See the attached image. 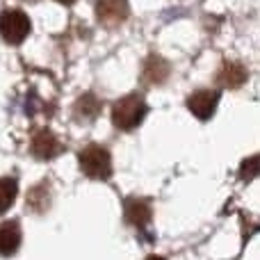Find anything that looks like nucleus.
Masks as SVG:
<instances>
[{"mask_svg": "<svg viewBox=\"0 0 260 260\" xmlns=\"http://www.w3.org/2000/svg\"><path fill=\"white\" fill-rule=\"evenodd\" d=\"M78 162H80V169L87 178L94 180H108L112 176V157L110 151L101 144H89L78 153Z\"/></svg>", "mask_w": 260, "mask_h": 260, "instance_id": "nucleus-1", "label": "nucleus"}, {"mask_svg": "<svg viewBox=\"0 0 260 260\" xmlns=\"http://www.w3.org/2000/svg\"><path fill=\"white\" fill-rule=\"evenodd\" d=\"M146 117V103L142 96L128 94L123 99H119L112 108V123L119 130H133Z\"/></svg>", "mask_w": 260, "mask_h": 260, "instance_id": "nucleus-2", "label": "nucleus"}, {"mask_svg": "<svg viewBox=\"0 0 260 260\" xmlns=\"http://www.w3.org/2000/svg\"><path fill=\"white\" fill-rule=\"evenodd\" d=\"M30 30L32 23L27 18V14L21 12V9H5L0 14V35H3V39L7 44L12 46L23 44L27 39V35H30Z\"/></svg>", "mask_w": 260, "mask_h": 260, "instance_id": "nucleus-3", "label": "nucleus"}, {"mask_svg": "<svg viewBox=\"0 0 260 260\" xmlns=\"http://www.w3.org/2000/svg\"><path fill=\"white\" fill-rule=\"evenodd\" d=\"M128 0H96V18L110 27L123 23L128 18Z\"/></svg>", "mask_w": 260, "mask_h": 260, "instance_id": "nucleus-4", "label": "nucleus"}, {"mask_svg": "<svg viewBox=\"0 0 260 260\" xmlns=\"http://www.w3.org/2000/svg\"><path fill=\"white\" fill-rule=\"evenodd\" d=\"M217 101H219V94H217V91L199 89L187 99V108L197 119L208 121V119L215 114V110H217Z\"/></svg>", "mask_w": 260, "mask_h": 260, "instance_id": "nucleus-5", "label": "nucleus"}, {"mask_svg": "<svg viewBox=\"0 0 260 260\" xmlns=\"http://www.w3.org/2000/svg\"><path fill=\"white\" fill-rule=\"evenodd\" d=\"M30 148L39 160H53V157H57L59 153H62V144L55 137V133H50L48 128L37 130L35 137H32Z\"/></svg>", "mask_w": 260, "mask_h": 260, "instance_id": "nucleus-6", "label": "nucleus"}, {"mask_svg": "<svg viewBox=\"0 0 260 260\" xmlns=\"http://www.w3.org/2000/svg\"><path fill=\"white\" fill-rule=\"evenodd\" d=\"M123 217H126L128 224L137 226H146L153 217V210H151V203L146 199H139V197H128L126 203H123Z\"/></svg>", "mask_w": 260, "mask_h": 260, "instance_id": "nucleus-7", "label": "nucleus"}, {"mask_svg": "<svg viewBox=\"0 0 260 260\" xmlns=\"http://www.w3.org/2000/svg\"><path fill=\"white\" fill-rule=\"evenodd\" d=\"M21 226L18 221H3L0 224V256L9 258L21 247Z\"/></svg>", "mask_w": 260, "mask_h": 260, "instance_id": "nucleus-8", "label": "nucleus"}, {"mask_svg": "<svg viewBox=\"0 0 260 260\" xmlns=\"http://www.w3.org/2000/svg\"><path fill=\"white\" fill-rule=\"evenodd\" d=\"M247 78H249V71L240 62H224L219 73H217V82H219L221 87H229V89L242 87L244 82H247Z\"/></svg>", "mask_w": 260, "mask_h": 260, "instance_id": "nucleus-9", "label": "nucleus"}, {"mask_svg": "<svg viewBox=\"0 0 260 260\" xmlns=\"http://www.w3.org/2000/svg\"><path fill=\"white\" fill-rule=\"evenodd\" d=\"M169 78V64L165 62L162 57H151L144 62V69H142V80L146 85H162V82Z\"/></svg>", "mask_w": 260, "mask_h": 260, "instance_id": "nucleus-10", "label": "nucleus"}, {"mask_svg": "<svg viewBox=\"0 0 260 260\" xmlns=\"http://www.w3.org/2000/svg\"><path fill=\"white\" fill-rule=\"evenodd\" d=\"M16 194H18L16 180L9 178V176H3L0 178V215L12 208V203L16 201Z\"/></svg>", "mask_w": 260, "mask_h": 260, "instance_id": "nucleus-11", "label": "nucleus"}, {"mask_svg": "<svg viewBox=\"0 0 260 260\" xmlns=\"http://www.w3.org/2000/svg\"><path fill=\"white\" fill-rule=\"evenodd\" d=\"M101 108H103V105H101V101L96 99V96L85 94V96H80V99H78L76 114H78V117H82V119H87V121H91V119L99 117Z\"/></svg>", "mask_w": 260, "mask_h": 260, "instance_id": "nucleus-12", "label": "nucleus"}, {"mask_svg": "<svg viewBox=\"0 0 260 260\" xmlns=\"http://www.w3.org/2000/svg\"><path fill=\"white\" fill-rule=\"evenodd\" d=\"M260 176V153L256 155H249L247 160H242L240 165V178L242 180H253Z\"/></svg>", "mask_w": 260, "mask_h": 260, "instance_id": "nucleus-13", "label": "nucleus"}, {"mask_svg": "<svg viewBox=\"0 0 260 260\" xmlns=\"http://www.w3.org/2000/svg\"><path fill=\"white\" fill-rule=\"evenodd\" d=\"M57 3H62V5H73L76 0H57Z\"/></svg>", "mask_w": 260, "mask_h": 260, "instance_id": "nucleus-14", "label": "nucleus"}, {"mask_svg": "<svg viewBox=\"0 0 260 260\" xmlns=\"http://www.w3.org/2000/svg\"><path fill=\"white\" fill-rule=\"evenodd\" d=\"M146 260H165V258H162V256H148Z\"/></svg>", "mask_w": 260, "mask_h": 260, "instance_id": "nucleus-15", "label": "nucleus"}]
</instances>
